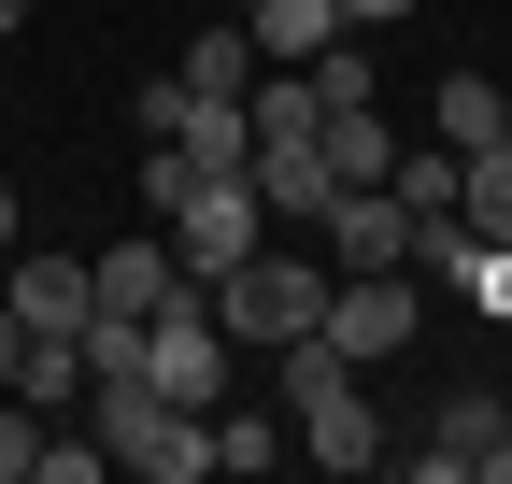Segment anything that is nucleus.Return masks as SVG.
Instances as JSON below:
<instances>
[{"label":"nucleus","mask_w":512,"mask_h":484,"mask_svg":"<svg viewBox=\"0 0 512 484\" xmlns=\"http://www.w3.org/2000/svg\"><path fill=\"white\" fill-rule=\"evenodd\" d=\"M15 29H29V0H0V43H15Z\"/></svg>","instance_id":"nucleus-24"},{"label":"nucleus","mask_w":512,"mask_h":484,"mask_svg":"<svg viewBox=\"0 0 512 484\" xmlns=\"http://www.w3.org/2000/svg\"><path fill=\"white\" fill-rule=\"evenodd\" d=\"M15 356H29V328H15V299H0V399H15Z\"/></svg>","instance_id":"nucleus-22"},{"label":"nucleus","mask_w":512,"mask_h":484,"mask_svg":"<svg viewBox=\"0 0 512 484\" xmlns=\"http://www.w3.org/2000/svg\"><path fill=\"white\" fill-rule=\"evenodd\" d=\"M86 285H100V314H171L185 257H171V228H143V242H114V257H86Z\"/></svg>","instance_id":"nucleus-7"},{"label":"nucleus","mask_w":512,"mask_h":484,"mask_svg":"<svg viewBox=\"0 0 512 484\" xmlns=\"http://www.w3.org/2000/svg\"><path fill=\"white\" fill-rule=\"evenodd\" d=\"M271 399H285V413H328V399H356V356H342L328 328H299V342H271Z\"/></svg>","instance_id":"nucleus-12"},{"label":"nucleus","mask_w":512,"mask_h":484,"mask_svg":"<svg viewBox=\"0 0 512 484\" xmlns=\"http://www.w3.org/2000/svg\"><path fill=\"white\" fill-rule=\"evenodd\" d=\"M384 186L413 200V228H427V214H456V143H399V171H384Z\"/></svg>","instance_id":"nucleus-17"},{"label":"nucleus","mask_w":512,"mask_h":484,"mask_svg":"<svg viewBox=\"0 0 512 484\" xmlns=\"http://www.w3.org/2000/svg\"><path fill=\"white\" fill-rule=\"evenodd\" d=\"M200 186H228V171H200L185 143H143V214L171 228V214H200Z\"/></svg>","instance_id":"nucleus-16"},{"label":"nucleus","mask_w":512,"mask_h":484,"mask_svg":"<svg viewBox=\"0 0 512 484\" xmlns=\"http://www.w3.org/2000/svg\"><path fill=\"white\" fill-rule=\"evenodd\" d=\"M413 328H427V271H342L328 285V342L356 356V371H384Z\"/></svg>","instance_id":"nucleus-2"},{"label":"nucleus","mask_w":512,"mask_h":484,"mask_svg":"<svg viewBox=\"0 0 512 484\" xmlns=\"http://www.w3.org/2000/svg\"><path fill=\"white\" fill-rule=\"evenodd\" d=\"M114 470H128V484H200V470H214V413H185V399H143V428L114 442Z\"/></svg>","instance_id":"nucleus-6"},{"label":"nucleus","mask_w":512,"mask_h":484,"mask_svg":"<svg viewBox=\"0 0 512 484\" xmlns=\"http://www.w3.org/2000/svg\"><path fill=\"white\" fill-rule=\"evenodd\" d=\"M328 285H342V271H313V257H271V242H256V257L214 285V328H228L242 356H271V342H299V328H328Z\"/></svg>","instance_id":"nucleus-1"},{"label":"nucleus","mask_w":512,"mask_h":484,"mask_svg":"<svg viewBox=\"0 0 512 484\" xmlns=\"http://www.w3.org/2000/svg\"><path fill=\"white\" fill-rule=\"evenodd\" d=\"M456 214H470L484 242H512V143H470V157H456Z\"/></svg>","instance_id":"nucleus-14"},{"label":"nucleus","mask_w":512,"mask_h":484,"mask_svg":"<svg viewBox=\"0 0 512 484\" xmlns=\"http://www.w3.org/2000/svg\"><path fill=\"white\" fill-rule=\"evenodd\" d=\"M328 271H413V200L399 186H328Z\"/></svg>","instance_id":"nucleus-5"},{"label":"nucleus","mask_w":512,"mask_h":484,"mask_svg":"<svg viewBox=\"0 0 512 484\" xmlns=\"http://www.w3.org/2000/svg\"><path fill=\"white\" fill-rule=\"evenodd\" d=\"M100 470H114L100 428H43V484H100Z\"/></svg>","instance_id":"nucleus-20"},{"label":"nucleus","mask_w":512,"mask_h":484,"mask_svg":"<svg viewBox=\"0 0 512 484\" xmlns=\"http://www.w3.org/2000/svg\"><path fill=\"white\" fill-rule=\"evenodd\" d=\"M427 143H456V157H470V143H498V86H484V72H456V86H441V114H427Z\"/></svg>","instance_id":"nucleus-18"},{"label":"nucleus","mask_w":512,"mask_h":484,"mask_svg":"<svg viewBox=\"0 0 512 484\" xmlns=\"http://www.w3.org/2000/svg\"><path fill=\"white\" fill-rule=\"evenodd\" d=\"M285 456H299V413L285 399H214V470L228 484H271Z\"/></svg>","instance_id":"nucleus-8"},{"label":"nucleus","mask_w":512,"mask_h":484,"mask_svg":"<svg viewBox=\"0 0 512 484\" xmlns=\"http://www.w3.org/2000/svg\"><path fill=\"white\" fill-rule=\"evenodd\" d=\"M256 171H228V186H200V214H171V257H185V285H228L242 257H256Z\"/></svg>","instance_id":"nucleus-4"},{"label":"nucleus","mask_w":512,"mask_h":484,"mask_svg":"<svg viewBox=\"0 0 512 484\" xmlns=\"http://www.w3.org/2000/svg\"><path fill=\"white\" fill-rule=\"evenodd\" d=\"M399 15H427V0H342V29H399Z\"/></svg>","instance_id":"nucleus-21"},{"label":"nucleus","mask_w":512,"mask_h":484,"mask_svg":"<svg viewBox=\"0 0 512 484\" xmlns=\"http://www.w3.org/2000/svg\"><path fill=\"white\" fill-rule=\"evenodd\" d=\"M498 143H512V72H498Z\"/></svg>","instance_id":"nucleus-25"},{"label":"nucleus","mask_w":512,"mask_h":484,"mask_svg":"<svg viewBox=\"0 0 512 484\" xmlns=\"http://www.w3.org/2000/svg\"><path fill=\"white\" fill-rule=\"evenodd\" d=\"M242 29H256L271 72H313V57L342 43V0H242Z\"/></svg>","instance_id":"nucleus-11"},{"label":"nucleus","mask_w":512,"mask_h":484,"mask_svg":"<svg viewBox=\"0 0 512 484\" xmlns=\"http://www.w3.org/2000/svg\"><path fill=\"white\" fill-rule=\"evenodd\" d=\"M43 428H57V413H29V399H0V484H43Z\"/></svg>","instance_id":"nucleus-19"},{"label":"nucleus","mask_w":512,"mask_h":484,"mask_svg":"<svg viewBox=\"0 0 512 484\" xmlns=\"http://www.w3.org/2000/svg\"><path fill=\"white\" fill-rule=\"evenodd\" d=\"M399 470H413V484H512V399H484V385L441 399V428H427Z\"/></svg>","instance_id":"nucleus-3"},{"label":"nucleus","mask_w":512,"mask_h":484,"mask_svg":"<svg viewBox=\"0 0 512 484\" xmlns=\"http://www.w3.org/2000/svg\"><path fill=\"white\" fill-rule=\"evenodd\" d=\"M0 299H15V328H86L100 314L86 257H0Z\"/></svg>","instance_id":"nucleus-9"},{"label":"nucleus","mask_w":512,"mask_h":484,"mask_svg":"<svg viewBox=\"0 0 512 484\" xmlns=\"http://www.w3.org/2000/svg\"><path fill=\"white\" fill-rule=\"evenodd\" d=\"M256 72H271V57H256V29H200V43H185V86H200V100H242Z\"/></svg>","instance_id":"nucleus-15"},{"label":"nucleus","mask_w":512,"mask_h":484,"mask_svg":"<svg viewBox=\"0 0 512 484\" xmlns=\"http://www.w3.org/2000/svg\"><path fill=\"white\" fill-rule=\"evenodd\" d=\"M15 228H29V200H15V186H0V257H15Z\"/></svg>","instance_id":"nucleus-23"},{"label":"nucleus","mask_w":512,"mask_h":484,"mask_svg":"<svg viewBox=\"0 0 512 484\" xmlns=\"http://www.w3.org/2000/svg\"><path fill=\"white\" fill-rule=\"evenodd\" d=\"M328 186H342V171H328V143H256V200H271V214H328Z\"/></svg>","instance_id":"nucleus-13"},{"label":"nucleus","mask_w":512,"mask_h":484,"mask_svg":"<svg viewBox=\"0 0 512 484\" xmlns=\"http://www.w3.org/2000/svg\"><path fill=\"white\" fill-rule=\"evenodd\" d=\"M299 456H313V470H399V442H384L370 385H356V399H328V413H299Z\"/></svg>","instance_id":"nucleus-10"}]
</instances>
